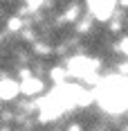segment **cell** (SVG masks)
Wrapping results in <instances>:
<instances>
[{"mask_svg": "<svg viewBox=\"0 0 128 131\" xmlns=\"http://www.w3.org/2000/svg\"><path fill=\"white\" fill-rule=\"evenodd\" d=\"M27 2V7H29V9H38L40 5H43V0H25Z\"/></svg>", "mask_w": 128, "mask_h": 131, "instance_id": "9c48e42d", "label": "cell"}, {"mask_svg": "<svg viewBox=\"0 0 128 131\" xmlns=\"http://www.w3.org/2000/svg\"><path fill=\"white\" fill-rule=\"evenodd\" d=\"M117 0H88V9L97 20H108L115 12Z\"/></svg>", "mask_w": 128, "mask_h": 131, "instance_id": "7a4b0ae2", "label": "cell"}, {"mask_svg": "<svg viewBox=\"0 0 128 131\" xmlns=\"http://www.w3.org/2000/svg\"><path fill=\"white\" fill-rule=\"evenodd\" d=\"M70 131H81V127H79V124H74V127H70Z\"/></svg>", "mask_w": 128, "mask_h": 131, "instance_id": "7c38bea8", "label": "cell"}, {"mask_svg": "<svg viewBox=\"0 0 128 131\" xmlns=\"http://www.w3.org/2000/svg\"><path fill=\"white\" fill-rule=\"evenodd\" d=\"M63 77H65V70H63V68H54V70H52V79H56L59 84H63Z\"/></svg>", "mask_w": 128, "mask_h": 131, "instance_id": "8992f818", "label": "cell"}, {"mask_svg": "<svg viewBox=\"0 0 128 131\" xmlns=\"http://www.w3.org/2000/svg\"><path fill=\"white\" fill-rule=\"evenodd\" d=\"M20 25H23V23H20L18 18H11V20H9V29H11V32H18Z\"/></svg>", "mask_w": 128, "mask_h": 131, "instance_id": "52a82bcc", "label": "cell"}, {"mask_svg": "<svg viewBox=\"0 0 128 131\" xmlns=\"http://www.w3.org/2000/svg\"><path fill=\"white\" fill-rule=\"evenodd\" d=\"M119 72H121V75H128V63H121V66H119Z\"/></svg>", "mask_w": 128, "mask_h": 131, "instance_id": "8fae6325", "label": "cell"}, {"mask_svg": "<svg viewBox=\"0 0 128 131\" xmlns=\"http://www.w3.org/2000/svg\"><path fill=\"white\" fill-rule=\"evenodd\" d=\"M97 100L110 113H119L128 108V79L119 75L101 81L97 86Z\"/></svg>", "mask_w": 128, "mask_h": 131, "instance_id": "6da1fadb", "label": "cell"}, {"mask_svg": "<svg viewBox=\"0 0 128 131\" xmlns=\"http://www.w3.org/2000/svg\"><path fill=\"white\" fill-rule=\"evenodd\" d=\"M126 131H128V127H126Z\"/></svg>", "mask_w": 128, "mask_h": 131, "instance_id": "4fadbf2b", "label": "cell"}, {"mask_svg": "<svg viewBox=\"0 0 128 131\" xmlns=\"http://www.w3.org/2000/svg\"><path fill=\"white\" fill-rule=\"evenodd\" d=\"M20 93V81H13V79H0V100L9 102L16 95Z\"/></svg>", "mask_w": 128, "mask_h": 131, "instance_id": "3957f363", "label": "cell"}, {"mask_svg": "<svg viewBox=\"0 0 128 131\" xmlns=\"http://www.w3.org/2000/svg\"><path fill=\"white\" fill-rule=\"evenodd\" d=\"M119 50H121L124 54H128V36H126L124 41H121V43H119Z\"/></svg>", "mask_w": 128, "mask_h": 131, "instance_id": "30bf717a", "label": "cell"}, {"mask_svg": "<svg viewBox=\"0 0 128 131\" xmlns=\"http://www.w3.org/2000/svg\"><path fill=\"white\" fill-rule=\"evenodd\" d=\"M43 91V81L40 79H34V77H27L20 81V93H25V95H34V93Z\"/></svg>", "mask_w": 128, "mask_h": 131, "instance_id": "5b68a950", "label": "cell"}, {"mask_svg": "<svg viewBox=\"0 0 128 131\" xmlns=\"http://www.w3.org/2000/svg\"><path fill=\"white\" fill-rule=\"evenodd\" d=\"M77 12H79V7H77V5H72V7L67 9V20H74V18H77Z\"/></svg>", "mask_w": 128, "mask_h": 131, "instance_id": "ba28073f", "label": "cell"}, {"mask_svg": "<svg viewBox=\"0 0 128 131\" xmlns=\"http://www.w3.org/2000/svg\"><path fill=\"white\" fill-rule=\"evenodd\" d=\"M67 70L72 75H77V77H83V75H88L90 70H92V61L86 59V57H74L70 61V66H67Z\"/></svg>", "mask_w": 128, "mask_h": 131, "instance_id": "277c9868", "label": "cell"}]
</instances>
